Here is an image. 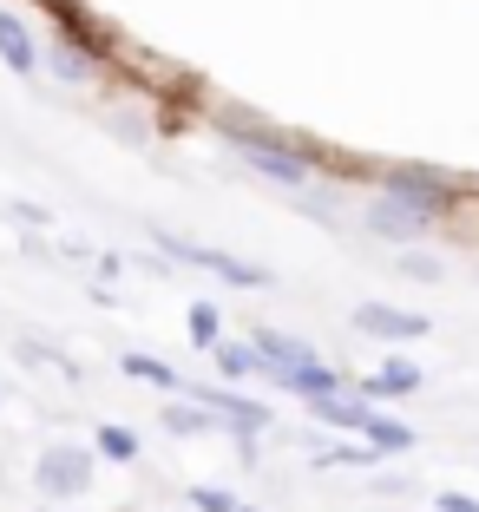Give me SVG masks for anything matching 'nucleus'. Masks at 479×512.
<instances>
[{"label":"nucleus","mask_w":479,"mask_h":512,"mask_svg":"<svg viewBox=\"0 0 479 512\" xmlns=\"http://www.w3.org/2000/svg\"><path fill=\"white\" fill-rule=\"evenodd\" d=\"M92 473H99V453L92 447L53 440V447L40 453V467H33V486H40L46 499H79V493H92Z\"/></svg>","instance_id":"4"},{"label":"nucleus","mask_w":479,"mask_h":512,"mask_svg":"<svg viewBox=\"0 0 479 512\" xmlns=\"http://www.w3.org/2000/svg\"><path fill=\"white\" fill-rule=\"evenodd\" d=\"M119 375L145 381V388H165V394H178V388H184V375H178V368H171V362H158V355H138V348H132V355H119Z\"/></svg>","instance_id":"15"},{"label":"nucleus","mask_w":479,"mask_h":512,"mask_svg":"<svg viewBox=\"0 0 479 512\" xmlns=\"http://www.w3.org/2000/svg\"><path fill=\"white\" fill-rule=\"evenodd\" d=\"M361 447H375V460H388V453H407V447H414V427L375 407V414L361 421Z\"/></svg>","instance_id":"14"},{"label":"nucleus","mask_w":479,"mask_h":512,"mask_svg":"<svg viewBox=\"0 0 479 512\" xmlns=\"http://www.w3.org/2000/svg\"><path fill=\"white\" fill-rule=\"evenodd\" d=\"M217 125H224L230 151H237V158L256 171V178L283 184V191H309V184H315V165H309V151H302L296 138H283V132H270V125L243 119V112H224Z\"/></svg>","instance_id":"2"},{"label":"nucleus","mask_w":479,"mask_h":512,"mask_svg":"<svg viewBox=\"0 0 479 512\" xmlns=\"http://www.w3.org/2000/svg\"><path fill=\"white\" fill-rule=\"evenodd\" d=\"M210 362H217V375H224V381H250V375H263V362H256L250 335H217V342H210Z\"/></svg>","instance_id":"12"},{"label":"nucleus","mask_w":479,"mask_h":512,"mask_svg":"<svg viewBox=\"0 0 479 512\" xmlns=\"http://www.w3.org/2000/svg\"><path fill=\"white\" fill-rule=\"evenodd\" d=\"M158 427H165L171 440H197V434H217V421H210L204 407L191 401V394H171L165 401V414H158Z\"/></svg>","instance_id":"13"},{"label":"nucleus","mask_w":479,"mask_h":512,"mask_svg":"<svg viewBox=\"0 0 479 512\" xmlns=\"http://www.w3.org/2000/svg\"><path fill=\"white\" fill-rule=\"evenodd\" d=\"M394 270H401L407 283H440V276H447V263H440V256H427V250H407V256H394Z\"/></svg>","instance_id":"18"},{"label":"nucleus","mask_w":479,"mask_h":512,"mask_svg":"<svg viewBox=\"0 0 479 512\" xmlns=\"http://www.w3.org/2000/svg\"><path fill=\"white\" fill-rule=\"evenodd\" d=\"M375 414V401H361L355 394V381L348 388H335V394H315L309 401V421L315 427H342V434H361V421Z\"/></svg>","instance_id":"8"},{"label":"nucleus","mask_w":479,"mask_h":512,"mask_svg":"<svg viewBox=\"0 0 479 512\" xmlns=\"http://www.w3.org/2000/svg\"><path fill=\"white\" fill-rule=\"evenodd\" d=\"M151 243H158L165 256H178V263H191V270L224 276L230 289H270V270H263V263H243V256H230V250H210V243L171 237V230H151Z\"/></svg>","instance_id":"3"},{"label":"nucleus","mask_w":479,"mask_h":512,"mask_svg":"<svg viewBox=\"0 0 479 512\" xmlns=\"http://www.w3.org/2000/svg\"><path fill=\"white\" fill-rule=\"evenodd\" d=\"M355 335L368 342H420V335H434V316H420V309H394V302H355Z\"/></svg>","instance_id":"5"},{"label":"nucleus","mask_w":479,"mask_h":512,"mask_svg":"<svg viewBox=\"0 0 479 512\" xmlns=\"http://www.w3.org/2000/svg\"><path fill=\"white\" fill-rule=\"evenodd\" d=\"M375 184L381 191L361 204V230L388 243L434 237L453 217V191H460L453 171H427V165H375Z\"/></svg>","instance_id":"1"},{"label":"nucleus","mask_w":479,"mask_h":512,"mask_svg":"<svg viewBox=\"0 0 479 512\" xmlns=\"http://www.w3.org/2000/svg\"><path fill=\"white\" fill-rule=\"evenodd\" d=\"M92 453L112 460V467H132V460H138V434H132V427H119V421H105L99 440H92Z\"/></svg>","instance_id":"16"},{"label":"nucleus","mask_w":479,"mask_h":512,"mask_svg":"<svg viewBox=\"0 0 479 512\" xmlns=\"http://www.w3.org/2000/svg\"><path fill=\"white\" fill-rule=\"evenodd\" d=\"M270 388L276 394H296V401H315V394H335V388H348V368H335V362H302V368H283V375H270Z\"/></svg>","instance_id":"7"},{"label":"nucleus","mask_w":479,"mask_h":512,"mask_svg":"<svg viewBox=\"0 0 479 512\" xmlns=\"http://www.w3.org/2000/svg\"><path fill=\"white\" fill-rule=\"evenodd\" d=\"M237 512H256V506H237Z\"/></svg>","instance_id":"21"},{"label":"nucleus","mask_w":479,"mask_h":512,"mask_svg":"<svg viewBox=\"0 0 479 512\" xmlns=\"http://www.w3.org/2000/svg\"><path fill=\"white\" fill-rule=\"evenodd\" d=\"M250 348H256V362H263V375H283V368L315 362V348L302 342V335H283V329H250Z\"/></svg>","instance_id":"10"},{"label":"nucleus","mask_w":479,"mask_h":512,"mask_svg":"<svg viewBox=\"0 0 479 512\" xmlns=\"http://www.w3.org/2000/svg\"><path fill=\"white\" fill-rule=\"evenodd\" d=\"M184 329H191V342H197V348H210L217 335H230V329H224V309H217V302H191Z\"/></svg>","instance_id":"17"},{"label":"nucleus","mask_w":479,"mask_h":512,"mask_svg":"<svg viewBox=\"0 0 479 512\" xmlns=\"http://www.w3.org/2000/svg\"><path fill=\"white\" fill-rule=\"evenodd\" d=\"M420 381H427V375H420V362H407V355H388V362H375L368 375L355 381V394L381 407V401H407V394H420Z\"/></svg>","instance_id":"6"},{"label":"nucleus","mask_w":479,"mask_h":512,"mask_svg":"<svg viewBox=\"0 0 479 512\" xmlns=\"http://www.w3.org/2000/svg\"><path fill=\"white\" fill-rule=\"evenodd\" d=\"M0 66H7V73H40V40H33V27L20 14H7V7H0Z\"/></svg>","instance_id":"11"},{"label":"nucleus","mask_w":479,"mask_h":512,"mask_svg":"<svg viewBox=\"0 0 479 512\" xmlns=\"http://www.w3.org/2000/svg\"><path fill=\"white\" fill-rule=\"evenodd\" d=\"M40 66H53V79H66V86H92V79H99V53L79 46L73 33L53 40V46H40Z\"/></svg>","instance_id":"9"},{"label":"nucleus","mask_w":479,"mask_h":512,"mask_svg":"<svg viewBox=\"0 0 479 512\" xmlns=\"http://www.w3.org/2000/svg\"><path fill=\"white\" fill-rule=\"evenodd\" d=\"M434 512H479V499H473V493H440Z\"/></svg>","instance_id":"20"},{"label":"nucleus","mask_w":479,"mask_h":512,"mask_svg":"<svg viewBox=\"0 0 479 512\" xmlns=\"http://www.w3.org/2000/svg\"><path fill=\"white\" fill-rule=\"evenodd\" d=\"M184 499H191L197 512H237V499H230L224 486H191V493H184Z\"/></svg>","instance_id":"19"}]
</instances>
